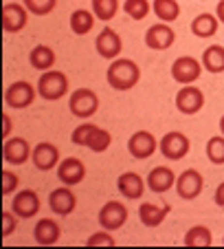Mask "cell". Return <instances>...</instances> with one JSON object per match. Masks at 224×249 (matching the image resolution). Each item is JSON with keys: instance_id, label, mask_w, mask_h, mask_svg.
Masks as SVG:
<instances>
[{"instance_id": "cell-30", "label": "cell", "mask_w": 224, "mask_h": 249, "mask_svg": "<svg viewBox=\"0 0 224 249\" xmlns=\"http://www.w3.org/2000/svg\"><path fill=\"white\" fill-rule=\"evenodd\" d=\"M207 159L213 165H224V135H215L207 141Z\"/></svg>"}, {"instance_id": "cell-13", "label": "cell", "mask_w": 224, "mask_h": 249, "mask_svg": "<svg viewBox=\"0 0 224 249\" xmlns=\"http://www.w3.org/2000/svg\"><path fill=\"white\" fill-rule=\"evenodd\" d=\"M31 161L37 170L48 172V170L60 165V148L55 143H51V141H40L31 152Z\"/></svg>"}, {"instance_id": "cell-32", "label": "cell", "mask_w": 224, "mask_h": 249, "mask_svg": "<svg viewBox=\"0 0 224 249\" xmlns=\"http://www.w3.org/2000/svg\"><path fill=\"white\" fill-rule=\"evenodd\" d=\"M123 11H126L132 20H143L145 16L152 11V5H149L147 0H126V2H123Z\"/></svg>"}, {"instance_id": "cell-1", "label": "cell", "mask_w": 224, "mask_h": 249, "mask_svg": "<svg viewBox=\"0 0 224 249\" xmlns=\"http://www.w3.org/2000/svg\"><path fill=\"white\" fill-rule=\"evenodd\" d=\"M106 80L110 84V89H114V90H130L139 84L141 69L134 60L117 57V60H112V64L108 66Z\"/></svg>"}, {"instance_id": "cell-18", "label": "cell", "mask_w": 224, "mask_h": 249, "mask_svg": "<svg viewBox=\"0 0 224 249\" xmlns=\"http://www.w3.org/2000/svg\"><path fill=\"white\" fill-rule=\"evenodd\" d=\"M11 210L18 218H33L40 212V196L33 190H20L11 201Z\"/></svg>"}, {"instance_id": "cell-33", "label": "cell", "mask_w": 224, "mask_h": 249, "mask_svg": "<svg viewBox=\"0 0 224 249\" xmlns=\"http://www.w3.org/2000/svg\"><path fill=\"white\" fill-rule=\"evenodd\" d=\"M22 5L33 16H48L57 7V0H22Z\"/></svg>"}, {"instance_id": "cell-16", "label": "cell", "mask_w": 224, "mask_h": 249, "mask_svg": "<svg viewBox=\"0 0 224 249\" xmlns=\"http://www.w3.org/2000/svg\"><path fill=\"white\" fill-rule=\"evenodd\" d=\"M29 22V9L20 2H7L2 7V29L7 33H18L27 27Z\"/></svg>"}, {"instance_id": "cell-22", "label": "cell", "mask_w": 224, "mask_h": 249, "mask_svg": "<svg viewBox=\"0 0 224 249\" xmlns=\"http://www.w3.org/2000/svg\"><path fill=\"white\" fill-rule=\"evenodd\" d=\"M169 205H156V203H143L139 207V218L145 227H159L160 223L167 218Z\"/></svg>"}, {"instance_id": "cell-8", "label": "cell", "mask_w": 224, "mask_h": 249, "mask_svg": "<svg viewBox=\"0 0 224 249\" xmlns=\"http://www.w3.org/2000/svg\"><path fill=\"white\" fill-rule=\"evenodd\" d=\"M205 106V93L200 89H196L193 84L182 86L180 90L176 93V108L178 113L182 115H196L202 110Z\"/></svg>"}, {"instance_id": "cell-40", "label": "cell", "mask_w": 224, "mask_h": 249, "mask_svg": "<svg viewBox=\"0 0 224 249\" xmlns=\"http://www.w3.org/2000/svg\"><path fill=\"white\" fill-rule=\"evenodd\" d=\"M215 16H218V20L224 24V0L218 2V7H215Z\"/></svg>"}, {"instance_id": "cell-15", "label": "cell", "mask_w": 224, "mask_h": 249, "mask_svg": "<svg viewBox=\"0 0 224 249\" xmlns=\"http://www.w3.org/2000/svg\"><path fill=\"white\" fill-rule=\"evenodd\" d=\"M57 179L64 185L73 188V185H80L86 179V165L84 161H80L77 157H68V159H62L57 165Z\"/></svg>"}, {"instance_id": "cell-23", "label": "cell", "mask_w": 224, "mask_h": 249, "mask_svg": "<svg viewBox=\"0 0 224 249\" xmlns=\"http://www.w3.org/2000/svg\"><path fill=\"white\" fill-rule=\"evenodd\" d=\"M29 64L35 71H51L55 66V51L47 44H37L29 53Z\"/></svg>"}, {"instance_id": "cell-37", "label": "cell", "mask_w": 224, "mask_h": 249, "mask_svg": "<svg viewBox=\"0 0 224 249\" xmlns=\"http://www.w3.org/2000/svg\"><path fill=\"white\" fill-rule=\"evenodd\" d=\"M16 218H18V216L14 214V210H11V212H2V238H7V236L14 234Z\"/></svg>"}, {"instance_id": "cell-6", "label": "cell", "mask_w": 224, "mask_h": 249, "mask_svg": "<svg viewBox=\"0 0 224 249\" xmlns=\"http://www.w3.org/2000/svg\"><path fill=\"white\" fill-rule=\"evenodd\" d=\"M99 225L101 230H121L123 225L128 223V207L123 205L121 201H108L106 205L99 210V216H97Z\"/></svg>"}, {"instance_id": "cell-34", "label": "cell", "mask_w": 224, "mask_h": 249, "mask_svg": "<svg viewBox=\"0 0 224 249\" xmlns=\"http://www.w3.org/2000/svg\"><path fill=\"white\" fill-rule=\"evenodd\" d=\"M95 130H97L95 124H80V126L73 130V135H70V141H73L75 146H86Z\"/></svg>"}, {"instance_id": "cell-24", "label": "cell", "mask_w": 224, "mask_h": 249, "mask_svg": "<svg viewBox=\"0 0 224 249\" xmlns=\"http://www.w3.org/2000/svg\"><path fill=\"white\" fill-rule=\"evenodd\" d=\"M202 66L209 73H224V44H211L202 53Z\"/></svg>"}, {"instance_id": "cell-2", "label": "cell", "mask_w": 224, "mask_h": 249, "mask_svg": "<svg viewBox=\"0 0 224 249\" xmlns=\"http://www.w3.org/2000/svg\"><path fill=\"white\" fill-rule=\"evenodd\" d=\"M68 93V77L62 71H42L37 80V95L47 102H57Z\"/></svg>"}, {"instance_id": "cell-27", "label": "cell", "mask_w": 224, "mask_h": 249, "mask_svg": "<svg viewBox=\"0 0 224 249\" xmlns=\"http://www.w3.org/2000/svg\"><path fill=\"white\" fill-rule=\"evenodd\" d=\"M152 11H154V16L160 22L169 24V22H174V20H178V16H180V5H178V0H154Z\"/></svg>"}, {"instance_id": "cell-35", "label": "cell", "mask_w": 224, "mask_h": 249, "mask_svg": "<svg viewBox=\"0 0 224 249\" xmlns=\"http://www.w3.org/2000/svg\"><path fill=\"white\" fill-rule=\"evenodd\" d=\"M86 245H88V247H114L117 240L112 238L108 230H103V231H95V234L86 240Z\"/></svg>"}, {"instance_id": "cell-9", "label": "cell", "mask_w": 224, "mask_h": 249, "mask_svg": "<svg viewBox=\"0 0 224 249\" xmlns=\"http://www.w3.org/2000/svg\"><path fill=\"white\" fill-rule=\"evenodd\" d=\"M35 95H37V90L33 89V84H29V82H14L5 90V104L11 106V108L22 110L31 106Z\"/></svg>"}, {"instance_id": "cell-10", "label": "cell", "mask_w": 224, "mask_h": 249, "mask_svg": "<svg viewBox=\"0 0 224 249\" xmlns=\"http://www.w3.org/2000/svg\"><path fill=\"white\" fill-rule=\"evenodd\" d=\"M176 42V33L167 22H156L145 31V47L152 51H165Z\"/></svg>"}, {"instance_id": "cell-20", "label": "cell", "mask_w": 224, "mask_h": 249, "mask_svg": "<svg viewBox=\"0 0 224 249\" xmlns=\"http://www.w3.org/2000/svg\"><path fill=\"white\" fill-rule=\"evenodd\" d=\"M147 183H143V177L136 172H123L117 179V190L130 201H136V198L143 196Z\"/></svg>"}, {"instance_id": "cell-38", "label": "cell", "mask_w": 224, "mask_h": 249, "mask_svg": "<svg viewBox=\"0 0 224 249\" xmlns=\"http://www.w3.org/2000/svg\"><path fill=\"white\" fill-rule=\"evenodd\" d=\"M213 203H215L218 207H224V181L218 185V188H215V192H213Z\"/></svg>"}, {"instance_id": "cell-26", "label": "cell", "mask_w": 224, "mask_h": 249, "mask_svg": "<svg viewBox=\"0 0 224 249\" xmlns=\"http://www.w3.org/2000/svg\"><path fill=\"white\" fill-rule=\"evenodd\" d=\"M95 27V14L88 9H77L70 14V31L75 36H86Z\"/></svg>"}, {"instance_id": "cell-12", "label": "cell", "mask_w": 224, "mask_h": 249, "mask_svg": "<svg viewBox=\"0 0 224 249\" xmlns=\"http://www.w3.org/2000/svg\"><path fill=\"white\" fill-rule=\"evenodd\" d=\"M95 49H97V53L101 57H106V60H117L123 51V42L114 29L106 27L99 31L97 40H95Z\"/></svg>"}, {"instance_id": "cell-42", "label": "cell", "mask_w": 224, "mask_h": 249, "mask_svg": "<svg viewBox=\"0 0 224 249\" xmlns=\"http://www.w3.org/2000/svg\"><path fill=\"white\" fill-rule=\"evenodd\" d=\"M222 245H224V238H222Z\"/></svg>"}, {"instance_id": "cell-5", "label": "cell", "mask_w": 224, "mask_h": 249, "mask_svg": "<svg viewBox=\"0 0 224 249\" xmlns=\"http://www.w3.org/2000/svg\"><path fill=\"white\" fill-rule=\"evenodd\" d=\"M202 71H205V66H202V62H198L196 57L180 55L172 64V77L178 82V84L187 86V84H193V82H198V77L202 75Z\"/></svg>"}, {"instance_id": "cell-25", "label": "cell", "mask_w": 224, "mask_h": 249, "mask_svg": "<svg viewBox=\"0 0 224 249\" xmlns=\"http://www.w3.org/2000/svg\"><path fill=\"white\" fill-rule=\"evenodd\" d=\"M218 27H220L218 16H213V14H200V16H196V18H193L192 33H193V36H198V38H211V36H215Z\"/></svg>"}, {"instance_id": "cell-3", "label": "cell", "mask_w": 224, "mask_h": 249, "mask_svg": "<svg viewBox=\"0 0 224 249\" xmlns=\"http://www.w3.org/2000/svg\"><path fill=\"white\" fill-rule=\"evenodd\" d=\"M68 108L77 119H88L99 110V97L93 89H75L68 99Z\"/></svg>"}, {"instance_id": "cell-31", "label": "cell", "mask_w": 224, "mask_h": 249, "mask_svg": "<svg viewBox=\"0 0 224 249\" xmlns=\"http://www.w3.org/2000/svg\"><path fill=\"white\" fill-rule=\"evenodd\" d=\"M110 143H112V135H110L108 130H103V128H99V126H97V130H95V132H93V137L88 139L86 148L99 155V152H106L108 148H110Z\"/></svg>"}, {"instance_id": "cell-29", "label": "cell", "mask_w": 224, "mask_h": 249, "mask_svg": "<svg viewBox=\"0 0 224 249\" xmlns=\"http://www.w3.org/2000/svg\"><path fill=\"white\" fill-rule=\"evenodd\" d=\"M90 5H93L95 18L103 20V22H110L119 14V0H90Z\"/></svg>"}, {"instance_id": "cell-36", "label": "cell", "mask_w": 224, "mask_h": 249, "mask_svg": "<svg viewBox=\"0 0 224 249\" xmlns=\"http://www.w3.org/2000/svg\"><path fill=\"white\" fill-rule=\"evenodd\" d=\"M16 188H18V177L9 170H2V196L7 194H14Z\"/></svg>"}, {"instance_id": "cell-19", "label": "cell", "mask_w": 224, "mask_h": 249, "mask_svg": "<svg viewBox=\"0 0 224 249\" xmlns=\"http://www.w3.org/2000/svg\"><path fill=\"white\" fill-rule=\"evenodd\" d=\"M48 207H51V212L60 214V216H68L70 212L77 207V196L73 194V190H70L68 185L55 188L48 194Z\"/></svg>"}, {"instance_id": "cell-11", "label": "cell", "mask_w": 224, "mask_h": 249, "mask_svg": "<svg viewBox=\"0 0 224 249\" xmlns=\"http://www.w3.org/2000/svg\"><path fill=\"white\" fill-rule=\"evenodd\" d=\"M156 150H159V141L149 130H136L128 139V152L134 159H149Z\"/></svg>"}, {"instance_id": "cell-39", "label": "cell", "mask_w": 224, "mask_h": 249, "mask_svg": "<svg viewBox=\"0 0 224 249\" xmlns=\"http://www.w3.org/2000/svg\"><path fill=\"white\" fill-rule=\"evenodd\" d=\"M11 135V117L9 115H2V139H9Z\"/></svg>"}, {"instance_id": "cell-7", "label": "cell", "mask_w": 224, "mask_h": 249, "mask_svg": "<svg viewBox=\"0 0 224 249\" xmlns=\"http://www.w3.org/2000/svg\"><path fill=\"white\" fill-rule=\"evenodd\" d=\"M202 188H205V179H202V174L198 170L189 168L185 170L182 174H178L176 179V194L185 201H193L202 194Z\"/></svg>"}, {"instance_id": "cell-41", "label": "cell", "mask_w": 224, "mask_h": 249, "mask_svg": "<svg viewBox=\"0 0 224 249\" xmlns=\"http://www.w3.org/2000/svg\"><path fill=\"white\" fill-rule=\"evenodd\" d=\"M220 132H222V135H224V115H222V117H220Z\"/></svg>"}, {"instance_id": "cell-14", "label": "cell", "mask_w": 224, "mask_h": 249, "mask_svg": "<svg viewBox=\"0 0 224 249\" xmlns=\"http://www.w3.org/2000/svg\"><path fill=\"white\" fill-rule=\"evenodd\" d=\"M31 152L33 148L22 137H9V139H5V146H2V157L9 165H24L31 159Z\"/></svg>"}, {"instance_id": "cell-28", "label": "cell", "mask_w": 224, "mask_h": 249, "mask_svg": "<svg viewBox=\"0 0 224 249\" xmlns=\"http://www.w3.org/2000/svg\"><path fill=\"white\" fill-rule=\"evenodd\" d=\"M185 247H209L213 243V234H211L209 227L205 225H193L192 230L185 234Z\"/></svg>"}, {"instance_id": "cell-21", "label": "cell", "mask_w": 224, "mask_h": 249, "mask_svg": "<svg viewBox=\"0 0 224 249\" xmlns=\"http://www.w3.org/2000/svg\"><path fill=\"white\" fill-rule=\"evenodd\" d=\"M33 238H35L37 245H42V247L55 245L62 238V227L53 218H40L37 225L33 227Z\"/></svg>"}, {"instance_id": "cell-4", "label": "cell", "mask_w": 224, "mask_h": 249, "mask_svg": "<svg viewBox=\"0 0 224 249\" xmlns=\"http://www.w3.org/2000/svg\"><path fill=\"white\" fill-rule=\"evenodd\" d=\"M159 150L165 159L180 161L189 155L192 143H189L187 135H182V132H178V130H172V132H167V135H163V139L159 141Z\"/></svg>"}, {"instance_id": "cell-17", "label": "cell", "mask_w": 224, "mask_h": 249, "mask_svg": "<svg viewBox=\"0 0 224 249\" xmlns=\"http://www.w3.org/2000/svg\"><path fill=\"white\" fill-rule=\"evenodd\" d=\"M176 174H174L172 168H167V165H156V168L149 170L147 174V188L149 192H154V194H165L169 192L172 188H176Z\"/></svg>"}]
</instances>
